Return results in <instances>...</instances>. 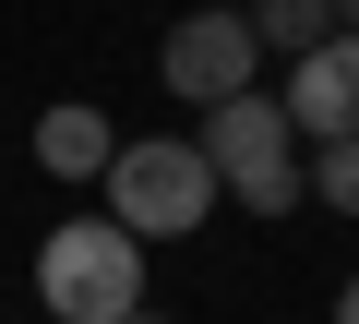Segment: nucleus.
Instances as JSON below:
<instances>
[{"mask_svg":"<svg viewBox=\"0 0 359 324\" xmlns=\"http://www.w3.org/2000/svg\"><path fill=\"white\" fill-rule=\"evenodd\" d=\"M240 13H252V37H264V48H287V60L335 37V0H240Z\"/></svg>","mask_w":359,"mask_h":324,"instance_id":"0eeeda50","label":"nucleus"},{"mask_svg":"<svg viewBox=\"0 0 359 324\" xmlns=\"http://www.w3.org/2000/svg\"><path fill=\"white\" fill-rule=\"evenodd\" d=\"M204 169H216V193L228 205H252V216H299V193H311V156H299V120H287V96H216L204 108Z\"/></svg>","mask_w":359,"mask_h":324,"instance_id":"f257e3e1","label":"nucleus"},{"mask_svg":"<svg viewBox=\"0 0 359 324\" xmlns=\"http://www.w3.org/2000/svg\"><path fill=\"white\" fill-rule=\"evenodd\" d=\"M287 120H299V144L359 132V37H347V25H335L323 48H299V60H287Z\"/></svg>","mask_w":359,"mask_h":324,"instance_id":"39448f33","label":"nucleus"},{"mask_svg":"<svg viewBox=\"0 0 359 324\" xmlns=\"http://www.w3.org/2000/svg\"><path fill=\"white\" fill-rule=\"evenodd\" d=\"M311 193H323L335 216H359V132H335V144H311Z\"/></svg>","mask_w":359,"mask_h":324,"instance_id":"6e6552de","label":"nucleus"},{"mask_svg":"<svg viewBox=\"0 0 359 324\" xmlns=\"http://www.w3.org/2000/svg\"><path fill=\"white\" fill-rule=\"evenodd\" d=\"M335 324H359V276H347V288H335Z\"/></svg>","mask_w":359,"mask_h":324,"instance_id":"1a4fd4ad","label":"nucleus"},{"mask_svg":"<svg viewBox=\"0 0 359 324\" xmlns=\"http://www.w3.org/2000/svg\"><path fill=\"white\" fill-rule=\"evenodd\" d=\"M96 193H108V216H120L132 240H192V228L216 216V169H204L192 132H132Z\"/></svg>","mask_w":359,"mask_h":324,"instance_id":"7ed1b4c3","label":"nucleus"},{"mask_svg":"<svg viewBox=\"0 0 359 324\" xmlns=\"http://www.w3.org/2000/svg\"><path fill=\"white\" fill-rule=\"evenodd\" d=\"M36 300L48 324H132L144 312V240L96 205V216H60L36 240Z\"/></svg>","mask_w":359,"mask_h":324,"instance_id":"f03ea898","label":"nucleus"},{"mask_svg":"<svg viewBox=\"0 0 359 324\" xmlns=\"http://www.w3.org/2000/svg\"><path fill=\"white\" fill-rule=\"evenodd\" d=\"M108 156H120V132H108V108L96 96H60V108H36V169L48 181H108Z\"/></svg>","mask_w":359,"mask_h":324,"instance_id":"423d86ee","label":"nucleus"},{"mask_svg":"<svg viewBox=\"0 0 359 324\" xmlns=\"http://www.w3.org/2000/svg\"><path fill=\"white\" fill-rule=\"evenodd\" d=\"M132 324H168V312H132Z\"/></svg>","mask_w":359,"mask_h":324,"instance_id":"9d476101","label":"nucleus"},{"mask_svg":"<svg viewBox=\"0 0 359 324\" xmlns=\"http://www.w3.org/2000/svg\"><path fill=\"white\" fill-rule=\"evenodd\" d=\"M156 72H168L180 108H216V96H240V84L264 72V37H252V13L204 0V13H180V25L156 37Z\"/></svg>","mask_w":359,"mask_h":324,"instance_id":"20e7f679","label":"nucleus"}]
</instances>
